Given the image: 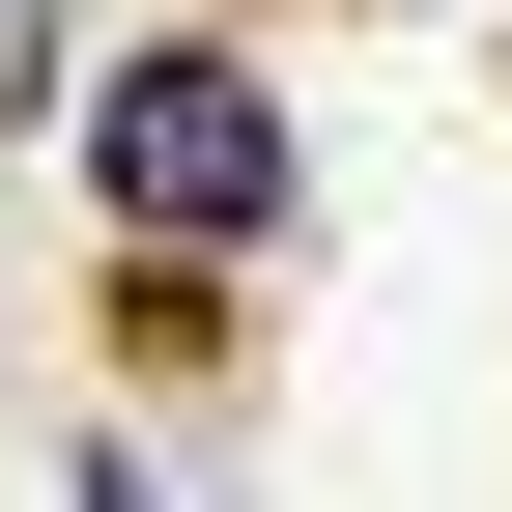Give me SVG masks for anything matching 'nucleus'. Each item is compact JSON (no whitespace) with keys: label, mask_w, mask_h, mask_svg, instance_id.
Listing matches in <instances>:
<instances>
[{"label":"nucleus","mask_w":512,"mask_h":512,"mask_svg":"<svg viewBox=\"0 0 512 512\" xmlns=\"http://www.w3.org/2000/svg\"><path fill=\"white\" fill-rule=\"evenodd\" d=\"M86 200L143 228V256H256V228H285V114H256V57H114Z\"/></svg>","instance_id":"nucleus-1"}]
</instances>
